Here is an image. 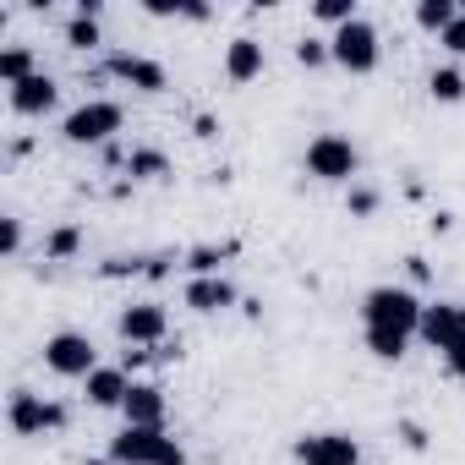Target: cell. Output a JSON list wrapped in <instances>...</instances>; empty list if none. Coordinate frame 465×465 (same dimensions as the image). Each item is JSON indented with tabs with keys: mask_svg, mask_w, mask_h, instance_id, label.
I'll return each instance as SVG.
<instances>
[{
	"mask_svg": "<svg viewBox=\"0 0 465 465\" xmlns=\"http://www.w3.org/2000/svg\"><path fill=\"white\" fill-rule=\"evenodd\" d=\"M296 61H302V66H323V61H329V45H323V39H302V45H296Z\"/></svg>",
	"mask_w": 465,
	"mask_h": 465,
	"instance_id": "cell-26",
	"label": "cell"
},
{
	"mask_svg": "<svg viewBox=\"0 0 465 465\" xmlns=\"http://www.w3.org/2000/svg\"><path fill=\"white\" fill-rule=\"evenodd\" d=\"M88 465H115V460H88Z\"/></svg>",
	"mask_w": 465,
	"mask_h": 465,
	"instance_id": "cell-32",
	"label": "cell"
},
{
	"mask_svg": "<svg viewBox=\"0 0 465 465\" xmlns=\"http://www.w3.org/2000/svg\"><path fill=\"white\" fill-rule=\"evenodd\" d=\"M45 367L50 372H61V378H88L99 361H94V340L88 334H50L45 340Z\"/></svg>",
	"mask_w": 465,
	"mask_h": 465,
	"instance_id": "cell-6",
	"label": "cell"
},
{
	"mask_svg": "<svg viewBox=\"0 0 465 465\" xmlns=\"http://www.w3.org/2000/svg\"><path fill=\"white\" fill-rule=\"evenodd\" d=\"M110 460L115 465H186V449L153 427H121L110 438Z\"/></svg>",
	"mask_w": 465,
	"mask_h": 465,
	"instance_id": "cell-2",
	"label": "cell"
},
{
	"mask_svg": "<svg viewBox=\"0 0 465 465\" xmlns=\"http://www.w3.org/2000/svg\"><path fill=\"white\" fill-rule=\"evenodd\" d=\"M312 17H318V23H334V28H345V23H356V0H318V6H312Z\"/></svg>",
	"mask_w": 465,
	"mask_h": 465,
	"instance_id": "cell-22",
	"label": "cell"
},
{
	"mask_svg": "<svg viewBox=\"0 0 465 465\" xmlns=\"http://www.w3.org/2000/svg\"><path fill=\"white\" fill-rule=\"evenodd\" d=\"M356 164H361V153L340 132H323V137L307 143V175H318V181H351Z\"/></svg>",
	"mask_w": 465,
	"mask_h": 465,
	"instance_id": "cell-4",
	"label": "cell"
},
{
	"mask_svg": "<svg viewBox=\"0 0 465 465\" xmlns=\"http://www.w3.org/2000/svg\"><path fill=\"white\" fill-rule=\"evenodd\" d=\"M104 72L121 77V83H132V88H143V94H164V83H170L164 66L159 61H143V55H110Z\"/></svg>",
	"mask_w": 465,
	"mask_h": 465,
	"instance_id": "cell-11",
	"label": "cell"
},
{
	"mask_svg": "<svg viewBox=\"0 0 465 465\" xmlns=\"http://www.w3.org/2000/svg\"><path fill=\"white\" fill-rule=\"evenodd\" d=\"M443 361H449V372H454V378H460V383H465V345H454V351H449V356H443Z\"/></svg>",
	"mask_w": 465,
	"mask_h": 465,
	"instance_id": "cell-30",
	"label": "cell"
},
{
	"mask_svg": "<svg viewBox=\"0 0 465 465\" xmlns=\"http://www.w3.org/2000/svg\"><path fill=\"white\" fill-rule=\"evenodd\" d=\"M329 61H340L345 72H356V77H367L372 66H378V28L372 23H345V28H334V39H329Z\"/></svg>",
	"mask_w": 465,
	"mask_h": 465,
	"instance_id": "cell-3",
	"label": "cell"
},
{
	"mask_svg": "<svg viewBox=\"0 0 465 465\" xmlns=\"http://www.w3.org/2000/svg\"><path fill=\"white\" fill-rule=\"evenodd\" d=\"M6 421H12V432H17V438H34V432H45V427H61V421H66V411H61V405H45V400H39V394H28V389H17V394H12Z\"/></svg>",
	"mask_w": 465,
	"mask_h": 465,
	"instance_id": "cell-9",
	"label": "cell"
},
{
	"mask_svg": "<svg viewBox=\"0 0 465 465\" xmlns=\"http://www.w3.org/2000/svg\"><path fill=\"white\" fill-rule=\"evenodd\" d=\"M126 427H153V432H164V389L159 383H132V394H126Z\"/></svg>",
	"mask_w": 465,
	"mask_h": 465,
	"instance_id": "cell-12",
	"label": "cell"
},
{
	"mask_svg": "<svg viewBox=\"0 0 465 465\" xmlns=\"http://www.w3.org/2000/svg\"><path fill=\"white\" fill-rule=\"evenodd\" d=\"M421 312H427V307H421L411 291H400V285H378V291H367V302H361V334H367V351L383 356V361H400L405 345H411V334L421 329Z\"/></svg>",
	"mask_w": 465,
	"mask_h": 465,
	"instance_id": "cell-1",
	"label": "cell"
},
{
	"mask_svg": "<svg viewBox=\"0 0 465 465\" xmlns=\"http://www.w3.org/2000/svg\"><path fill=\"white\" fill-rule=\"evenodd\" d=\"M405 443H411V449H427V438H421V427H416V421H405Z\"/></svg>",
	"mask_w": 465,
	"mask_h": 465,
	"instance_id": "cell-31",
	"label": "cell"
},
{
	"mask_svg": "<svg viewBox=\"0 0 465 465\" xmlns=\"http://www.w3.org/2000/svg\"><path fill=\"white\" fill-rule=\"evenodd\" d=\"M77 247H83V230H77V224H61L55 236H50V247H45V252H50V258H72Z\"/></svg>",
	"mask_w": 465,
	"mask_h": 465,
	"instance_id": "cell-23",
	"label": "cell"
},
{
	"mask_svg": "<svg viewBox=\"0 0 465 465\" xmlns=\"http://www.w3.org/2000/svg\"><path fill=\"white\" fill-rule=\"evenodd\" d=\"M186 307H192V312H219V307H236V285L219 280V274L192 280V285H186Z\"/></svg>",
	"mask_w": 465,
	"mask_h": 465,
	"instance_id": "cell-15",
	"label": "cell"
},
{
	"mask_svg": "<svg viewBox=\"0 0 465 465\" xmlns=\"http://www.w3.org/2000/svg\"><path fill=\"white\" fill-rule=\"evenodd\" d=\"M121 340L126 345H159L164 340V329H170V318H164V307H153V302H137V307H126L121 312Z\"/></svg>",
	"mask_w": 465,
	"mask_h": 465,
	"instance_id": "cell-10",
	"label": "cell"
},
{
	"mask_svg": "<svg viewBox=\"0 0 465 465\" xmlns=\"http://www.w3.org/2000/svg\"><path fill=\"white\" fill-rule=\"evenodd\" d=\"M454 17H460L454 0H421V6H416V28H427V34H443Z\"/></svg>",
	"mask_w": 465,
	"mask_h": 465,
	"instance_id": "cell-18",
	"label": "cell"
},
{
	"mask_svg": "<svg viewBox=\"0 0 465 465\" xmlns=\"http://www.w3.org/2000/svg\"><path fill=\"white\" fill-rule=\"evenodd\" d=\"M432 351H454V345H465V307H454V302H438V307H427L421 312V329H416Z\"/></svg>",
	"mask_w": 465,
	"mask_h": 465,
	"instance_id": "cell-8",
	"label": "cell"
},
{
	"mask_svg": "<svg viewBox=\"0 0 465 465\" xmlns=\"http://www.w3.org/2000/svg\"><path fill=\"white\" fill-rule=\"evenodd\" d=\"M137 269H143L137 258H115V263H104V274H110V280H121V274H137Z\"/></svg>",
	"mask_w": 465,
	"mask_h": 465,
	"instance_id": "cell-29",
	"label": "cell"
},
{
	"mask_svg": "<svg viewBox=\"0 0 465 465\" xmlns=\"http://www.w3.org/2000/svg\"><path fill=\"white\" fill-rule=\"evenodd\" d=\"M0 252H6V258H17L23 252V219H0Z\"/></svg>",
	"mask_w": 465,
	"mask_h": 465,
	"instance_id": "cell-25",
	"label": "cell"
},
{
	"mask_svg": "<svg viewBox=\"0 0 465 465\" xmlns=\"http://www.w3.org/2000/svg\"><path fill=\"white\" fill-rule=\"evenodd\" d=\"M438 39H443V50H454V55H465V12H460V17H454V23H449V28H443Z\"/></svg>",
	"mask_w": 465,
	"mask_h": 465,
	"instance_id": "cell-27",
	"label": "cell"
},
{
	"mask_svg": "<svg viewBox=\"0 0 465 465\" xmlns=\"http://www.w3.org/2000/svg\"><path fill=\"white\" fill-rule=\"evenodd\" d=\"M427 88H432V99H438V104H460V99H465V77H460L454 66L432 72V77H427Z\"/></svg>",
	"mask_w": 465,
	"mask_h": 465,
	"instance_id": "cell-19",
	"label": "cell"
},
{
	"mask_svg": "<svg viewBox=\"0 0 465 465\" xmlns=\"http://www.w3.org/2000/svg\"><path fill=\"white\" fill-rule=\"evenodd\" d=\"M126 394H132V378H126V367H94L88 372V400L94 405H126Z\"/></svg>",
	"mask_w": 465,
	"mask_h": 465,
	"instance_id": "cell-14",
	"label": "cell"
},
{
	"mask_svg": "<svg viewBox=\"0 0 465 465\" xmlns=\"http://www.w3.org/2000/svg\"><path fill=\"white\" fill-rule=\"evenodd\" d=\"M126 170H132V175H143V181H159V175H170V159H164V153H153V148H137V153L126 159Z\"/></svg>",
	"mask_w": 465,
	"mask_h": 465,
	"instance_id": "cell-20",
	"label": "cell"
},
{
	"mask_svg": "<svg viewBox=\"0 0 465 465\" xmlns=\"http://www.w3.org/2000/svg\"><path fill=\"white\" fill-rule=\"evenodd\" d=\"M66 45H72V50H94V45H99V23H94L88 12H77V17L66 23Z\"/></svg>",
	"mask_w": 465,
	"mask_h": 465,
	"instance_id": "cell-21",
	"label": "cell"
},
{
	"mask_svg": "<svg viewBox=\"0 0 465 465\" xmlns=\"http://www.w3.org/2000/svg\"><path fill=\"white\" fill-rule=\"evenodd\" d=\"M28 77H34V50H28V45L0 50V83L17 88V83H28Z\"/></svg>",
	"mask_w": 465,
	"mask_h": 465,
	"instance_id": "cell-17",
	"label": "cell"
},
{
	"mask_svg": "<svg viewBox=\"0 0 465 465\" xmlns=\"http://www.w3.org/2000/svg\"><path fill=\"white\" fill-rule=\"evenodd\" d=\"M296 460L302 465H361V449L345 432H307L296 438Z\"/></svg>",
	"mask_w": 465,
	"mask_h": 465,
	"instance_id": "cell-7",
	"label": "cell"
},
{
	"mask_svg": "<svg viewBox=\"0 0 465 465\" xmlns=\"http://www.w3.org/2000/svg\"><path fill=\"white\" fill-rule=\"evenodd\" d=\"M110 132H121V104H110V99H88V104L72 110L66 126H61V137L77 143V148H88V143H110Z\"/></svg>",
	"mask_w": 465,
	"mask_h": 465,
	"instance_id": "cell-5",
	"label": "cell"
},
{
	"mask_svg": "<svg viewBox=\"0 0 465 465\" xmlns=\"http://www.w3.org/2000/svg\"><path fill=\"white\" fill-rule=\"evenodd\" d=\"M372 208H378V192L356 186V192H351V213H372Z\"/></svg>",
	"mask_w": 465,
	"mask_h": 465,
	"instance_id": "cell-28",
	"label": "cell"
},
{
	"mask_svg": "<svg viewBox=\"0 0 465 465\" xmlns=\"http://www.w3.org/2000/svg\"><path fill=\"white\" fill-rule=\"evenodd\" d=\"M224 252H230V247H197V252L186 258V269H192L197 280H208V274L219 269V258H224Z\"/></svg>",
	"mask_w": 465,
	"mask_h": 465,
	"instance_id": "cell-24",
	"label": "cell"
},
{
	"mask_svg": "<svg viewBox=\"0 0 465 465\" xmlns=\"http://www.w3.org/2000/svg\"><path fill=\"white\" fill-rule=\"evenodd\" d=\"M263 72V45L258 39H230V50H224V77L230 83H252Z\"/></svg>",
	"mask_w": 465,
	"mask_h": 465,
	"instance_id": "cell-16",
	"label": "cell"
},
{
	"mask_svg": "<svg viewBox=\"0 0 465 465\" xmlns=\"http://www.w3.org/2000/svg\"><path fill=\"white\" fill-rule=\"evenodd\" d=\"M55 99H61V88H55L45 72H34L28 83L12 88V110H17V115H45V110H55Z\"/></svg>",
	"mask_w": 465,
	"mask_h": 465,
	"instance_id": "cell-13",
	"label": "cell"
}]
</instances>
